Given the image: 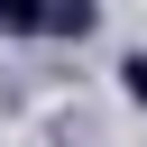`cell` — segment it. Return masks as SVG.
Wrapping results in <instances>:
<instances>
[{"label":"cell","mask_w":147,"mask_h":147,"mask_svg":"<svg viewBox=\"0 0 147 147\" xmlns=\"http://www.w3.org/2000/svg\"><path fill=\"white\" fill-rule=\"evenodd\" d=\"M92 28H101V0H55V9H46V37H55V46H83Z\"/></svg>","instance_id":"6da1fadb"},{"label":"cell","mask_w":147,"mask_h":147,"mask_svg":"<svg viewBox=\"0 0 147 147\" xmlns=\"http://www.w3.org/2000/svg\"><path fill=\"white\" fill-rule=\"evenodd\" d=\"M46 9H55V0H0V37H18V46L46 37Z\"/></svg>","instance_id":"7a4b0ae2"},{"label":"cell","mask_w":147,"mask_h":147,"mask_svg":"<svg viewBox=\"0 0 147 147\" xmlns=\"http://www.w3.org/2000/svg\"><path fill=\"white\" fill-rule=\"evenodd\" d=\"M119 101H138V110H147V46H129V55H119Z\"/></svg>","instance_id":"3957f363"}]
</instances>
